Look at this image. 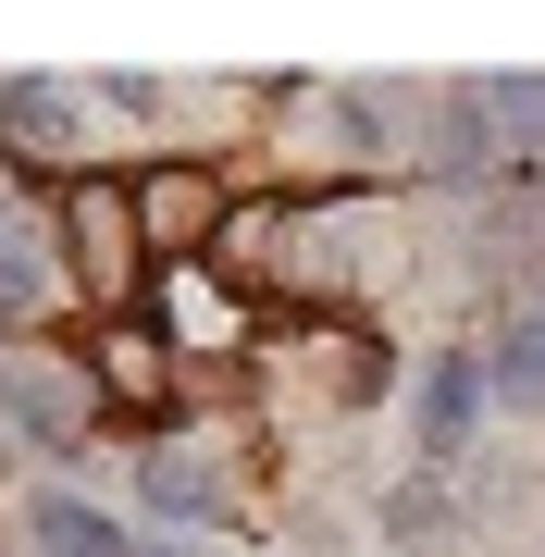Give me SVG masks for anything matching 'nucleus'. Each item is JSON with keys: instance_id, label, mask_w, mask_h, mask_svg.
<instances>
[{"instance_id": "obj_1", "label": "nucleus", "mask_w": 545, "mask_h": 557, "mask_svg": "<svg viewBox=\"0 0 545 557\" xmlns=\"http://www.w3.org/2000/svg\"><path fill=\"white\" fill-rule=\"evenodd\" d=\"M62 248H75V273L112 298V285L137 273V248H149L137 236V186H75V199H62Z\"/></svg>"}, {"instance_id": "obj_2", "label": "nucleus", "mask_w": 545, "mask_h": 557, "mask_svg": "<svg viewBox=\"0 0 545 557\" xmlns=\"http://www.w3.org/2000/svg\"><path fill=\"white\" fill-rule=\"evenodd\" d=\"M0 149L25 161V174H62V161H75V100H62V87H0Z\"/></svg>"}, {"instance_id": "obj_3", "label": "nucleus", "mask_w": 545, "mask_h": 557, "mask_svg": "<svg viewBox=\"0 0 545 557\" xmlns=\"http://www.w3.org/2000/svg\"><path fill=\"white\" fill-rule=\"evenodd\" d=\"M25 533H38V557H137V545H124V520H112V508L62 496V483H50L38 508H25Z\"/></svg>"}, {"instance_id": "obj_4", "label": "nucleus", "mask_w": 545, "mask_h": 557, "mask_svg": "<svg viewBox=\"0 0 545 557\" xmlns=\"http://www.w3.org/2000/svg\"><path fill=\"white\" fill-rule=\"evenodd\" d=\"M100 397H112V409H162V397H174L162 335H149V322H112V335H100Z\"/></svg>"}, {"instance_id": "obj_5", "label": "nucleus", "mask_w": 545, "mask_h": 557, "mask_svg": "<svg viewBox=\"0 0 545 557\" xmlns=\"http://www.w3.org/2000/svg\"><path fill=\"white\" fill-rule=\"evenodd\" d=\"M484 397H496V409H545V310H521V322L484 347Z\"/></svg>"}, {"instance_id": "obj_6", "label": "nucleus", "mask_w": 545, "mask_h": 557, "mask_svg": "<svg viewBox=\"0 0 545 557\" xmlns=\"http://www.w3.org/2000/svg\"><path fill=\"white\" fill-rule=\"evenodd\" d=\"M0 397L25 409V434H38V446H75V434H87V397H62L50 372H25V347H0Z\"/></svg>"}, {"instance_id": "obj_7", "label": "nucleus", "mask_w": 545, "mask_h": 557, "mask_svg": "<svg viewBox=\"0 0 545 557\" xmlns=\"http://www.w3.org/2000/svg\"><path fill=\"white\" fill-rule=\"evenodd\" d=\"M211 223H223V211H211V174H149V186H137V236H149V248L211 236Z\"/></svg>"}, {"instance_id": "obj_8", "label": "nucleus", "mask_w": 545, "mask_h": 557, "mask_svg": "<svg viewBox=\"0 0 545 557\" xmlns=\"http://www.w3.org/2000/svg\"><path fill=\"white\" fill-rule=\"evenodd\" d=\"M446 533H459V496H446V483H384V545L446 557Z\"/></svg>"}, {"instance_id": "obj_9", "label": "nucleus", "mask_w": 545, "mask_h": 557, "mask_svg": "<svg viewBox=\"0 0 545 557\" xmlns=\"http://www.w3.org/2000/svg\"><path fill=\"white\" fill-rule=\"evenodd\" d=\"M471 409H484V372H471V359H434V372H422V446H434V458H459Z\"/></svg>"}, {"instance_id": "obj_10", "label": "nucleus", "mask_w": 545, "mask_h": 557, "mask_svg": "<svg viewBox=\"0 0 545 557\" xmlns=\"http://www.w3.org/2000/svg\"><path fill=\"white\" fill-rule=\"evenodd\" d=\"M149 508H162V520H223V471L199 446H162V458H149Z\"/></svg>"}, {"instance_id": "obj_11", "label": "nucleus", "mask_w": 545, "mask_h": 557, "mask_svg": "<svg viewBox=\"0 0 545 557\" xmlns=\"http://www.w3.org/2000/svg\"><path fill=\"white\" fill-rule=\"evenodd\" d=\"M496 100H484V87H459V100H446V124H434V161H446V174H496Z\"/></svg>"}, {"instance_id": "obj_12", "label": "nucleus", "mask_w": 545, "mask_h": 557, "mask_svg": "<svg viewBox=\"0 0 545 557\" xmlns=\"http://www.w3.org/2000/svg\"><path fill=\"white\" fill-rule=\"evenodd\" d=\"M484 100H496V137H533L545 149V75H496Z\"/></svg>"}, {"instance_id": "obj_13", "label": "nucleus", "mask_w": 545, "mask_h": 557, "mask_svg": "<svg viewBox=\"0 0 545 557\" xmlns=\"http://www.w3.org/2000/svg\"><path fill=\"white\" fill-rule=\"evenodd\" d=\"M25 310H38V273H25V260H13V248H0V335H13V322H25Z\"/></svg>"}, {"instance_id": "obj_14", "label": "nucleus", "mask_w": 545, "mask_h": 557, "mask_svg": "<svg viewBox=\"0 0 545 557\" xmlns=\"http://www.w3.org/2000/svg\"><path fill=\"white\" fill-rule=\"evenodd\" d=\"M137 557H211V545H137Z\"/></svg>"}]
</instances>
